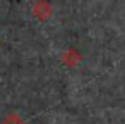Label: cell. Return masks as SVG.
Listing matches in <instances>:
<instances>
[{"instance_id": "obj_1", "label": "cell", "mask_w": 125, "mask_h": 124, "mask_svg": "<svg viewBox=\"0 0 125 124\" xmlns=\"http://www.w3.org/2000/svg\"><path fill=\"white\" fill-rule=\"evenodd\" d=\"M50 5L46 4V2H43V0H40V2L34 5V16L36 17H40V19H46L48 16H50Z\"/></svg>"}, {"instance_id": "obj_2", "label": "cell", "mask_w": 125, "mask_h": 124, "mask_svg": "<svg viewBox=\"0 0 125 124\" xmlns=\"http://www.w3.org/2000/svg\"><path fill=\"white\" fill-rule=\"evenodd\" d=\"M0 124H26V122H24L17 114H10V115H7Z\"/></svg>"}]
</instances>
